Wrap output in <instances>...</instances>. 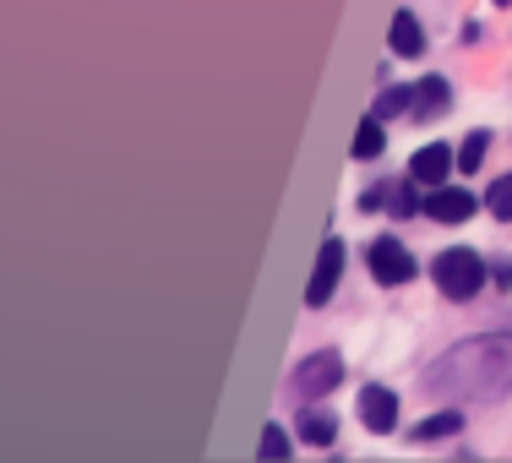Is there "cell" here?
Segmentation results:
<instances>
[{"label": "cell", "mask_w": 512, "mask_h": 463, "mask_svg": "<svg viewBox=\"0 0 512 463\" xmlns=\"http://www.w3.org/2000/svg\"><path fill=\"white\" fill-rule=\"evenodd\" d=\"M485 207H491V213L502 218V224H512V175H502L491 191H485Z\"/></svg>", "instance_id": "obj_16"}, {"label": "cell", "mask_w": 512, "mask_h": 463, "mask_svg": "<svg viewBox=\"0 0 512 463\" xmlns=\"http://www.w3.org/2000/svg\"><path fill=\"white\" fill-rule=\"evenodd\" d=\"M365 262H371L376 284H409L414 278V257H409V246H398V240H376Z\"/></svg>", "instance_id": "obj_5"}, {"label": "cell", "mask_w": 512, "mask_h": 463, "mask_svg": "<svg viewBox=\"0 0 512 463\" xmlns=\"http://www.w3.org/2000/svg\"><path fill=\"white\" fill-rule=\"evenodd\" d=\"M262 453H267V458H289V436L267 425V431H262Z\"/></svg>", "instance_id": "obj_18"}, {"label": "cell", "mask_w": 512, "mask_h": 463, "mask_svg": "<svg viewBox=\"0 0 512 463\" xmlns=\"http://www.w3.org/2000/svg\"><path fill=\"white\" fill-rule=\"evenodd\" d=\"M425 387L442 398H474V404H491L507 398L512 387V338L507 333H485L474 344H458L453 355H442L425 371Z\"/></svg>", "instance_id": "obj_1"}, {"label": "cell", "mask_w": 512, "mask_h": 463, "mask_svg": "<svg viewBox=\"0 0 512 463\" xmlns=\"http://www.w3.org/2000/svg\"><path fill=\"white\" fill-rule=\"evenodd\" d=\"M425 213H431L436 224H463V218H474V197H469V191H458V186H431Z\"/></svg>", "instance_id": "obj_7"}, {"label": "cell", "mask_w": 512, "mask_h": 463, "mask_svg": "<svg viewBox=\"0 0 512 463\" xmlns=\"http://www.w3.org/2000/svg\"><path fill=\"white\" fill-rule=\"evenodd\" d=\"M420 50H425V33H420V22H414V11H398L393 17V55L414 60Z\"/></svg>", "instance_id": "obj_9"}, {"label": "cell", "mask_w": 512, "mask_h": 463, "mask_svg": "<svg viewBox=\"0 0 512 463\" xmlns=\"http://www.w3.org/2000/svg\"><path fill=\"white\" fill-rule=\"evenodd\" d=\"M338 436V425H333V414H322V409H311V414H300V442H311V447H327Z\"/></svg>", "instance_id": "obj_13"}, {"label": "cell", "mask_w": 512, "mask_h": 463, "mask_svg": "<svg viewBox=\"0 0 512 463\" xmlns=\"http://www.w3.org/2000/svg\"><path fill=\"white\" fill-rule=\"evenodd\" d=\"M447 169H453V148H442V142H431V148H420V153H414L409 175L420 180V186H442V180H447Z\"/></svg>", "instance_id": "obj_8"}, {"label": "cell", "mask_w": 512, "mask_h": 463, "mask_svg": "<svg viewBox=\"0 0 512 463\" xmlns=\"http://www.w3.org/2000/svg\"><path fill=\"white\" fill-rule=\"evenodd\" d=\"M436 289H442L447 300H474L485 289V262L474 257L469 246H453V251H442V257H436Z\"/></svg>", "instance_id": "obj_2"}, {"label": "cell", "mask_w": 512, "mask_h": 463, "mask_svg": "<svg viewBox=\"0 0 512 463\" xmlns=\"http://www.w3.org/2000/svg\"><path fill=\"white\" fill-rule=\"evenodd\" d=\"M485 148H491V131H469V137H463V148H458V158H453V164H458V169H469V175H474V169L485 164Z\"/></svg>", "instance_id": "obj_14"}, {"label": "cell", "mask_w": 512, "mask_h": 463, "mask_svg": "<svg viewBox=\"0 0 512 463\" xmlns=\"http://www.w3.org/2000/svg\"><path fill=\"white\" fill-rule=\"evenodd\" d=\"M387 148V131H382V115H365L360 131H355V158H382Z\"/></svg>", "instance_id": "obj_12"}, {"label": "cell", "mask_w": 512, "mask_h": 463, "mask_svg": "<svg viewBox=\"0 0 512 463\" xmlns=\"http://www.w3.org/2000/svg\"><path fill=\"white\" fill-rule=\"evenodd\" d=\"M344 382V360L333 355V349H322V355H306L295 365V387L306 398H322V393H333V387Z\"/></svg>", "instance_id": "obj_3"}, {"label": "cell", "mask_w": 512, "mask_h": 463, "mask_svg": "<svg viewBox=\"0 0 512 463\" xmlns=\"http://www.w3.org/2000/svg\"><path fill=\"white\" fill-rule=\"evenodd\" d=\"M404 109H414V88H393V93H382L376 115H404Z\"/></svg>", "instance_id": "obj_17"}, {"label": "cell", "mask_w": 512, "mask_h": 463, "mask_svg": "<svg viewBox=\"0 0 512 463\" xmlns=\"http://www.w3.org/2000/svg\"><path fill=\"white\" fill-rule=\"evenodd\" d=\"M344 278V240H322V257H316V273H311V289H306V306H327Z\"/></svg>", "instance_id": "obj_4"}, {"label": "cell", "mask_w": 512, "mask_h": 463, "mask_svg": "<svg viewBox=\"0 0 512 463\" xmlns=\"http://www.w3.org/2000/svg\"><path fill=\"white\" fill-rule=\"evenodd\" d=\"M496 6H512V0H496Z\"/></svg>", "instance_id": "obj_19"}, {"label": "cell", "mask_w": 512, "mask_h": 463, "mask_svg": "<svg viewBox=\"0 0 512 463\" xmlns=\"http://www.w3.org/2000/svg\"><path fill=\"white\" fill-rule=\"evenodd\" d=\"M360 207H393L398 218H409L414 213V197H409V186H398V180H393V186H371L360 197Z\"/></svg>", "instance_id": "obj_10"}, {"label": "cell", "mask_w": 512, "mask_h": 463, "mask_svg": "<svg viewBox=\"0 0 512 463\" xmlns=\"http://www.w3.org/2000/svg\"><path fill=\"white\" fill-rule=\"evenodd\" d=\"M360 420H365V431H376V436L393 431L398 425V393L393 387H382V382L360 387Z\"/></svg>", "instance_id": "obj_6"}, {"label": "cell", "mask_w": 512, "mask_h": 463, "mask_svg": "<svg viewBox=\"0 0 512 463\" xmlns=\"http://www.w3.org/2000/svg\"><path fill=\"white\" fill-rule=\"evenodd\" d=\"M458 425H463V414L458 409H442V414H431V420H425L414 436H420V442H431V436H453Z\"/></svg>", "instance_id": "obj_15"}, {"label": "cell", "mask_w": 512, "mask_h": 463, "mask_svg": "<svg viewBox=\"0 0 512 463\" xmlns=\"http://www.w3.org/2000/svg\"><path fill=\"white\" fill-rule=\"evenodd\" d=\"M442 109H447V82H442V77H425L420 88H414V115H420V120L431 115V120H436Z\"/></svg>", "instance_id": "obj_11"}]
</instances>
